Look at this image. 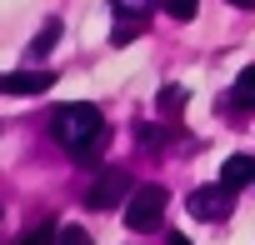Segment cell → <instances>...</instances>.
Listing matches in <instances>:
<instances>
[{
  "mask_svg": "<svg viewBox=\"0 0 255 245\" xmlns=\"http://www.w3.org/2000/svg\"><path fill=\"white\" fill-rule=\"evenodd\" d=\"M155 105H160V115H165V120H175V110H180V105H185V90H180V85H165V90H160V100H155Z\"/></svg>",
  "mask_w": 255,
  "mask_h": 245,
  "instance_id": "30bf717a",
  "label": "cell"
},
{
  "mask_svg": "<svg viewBox=\"0 0 255 245\" xmlns=\"http://www.w3.org/2000/svg\"><path fill=\"white\" fill-rule=\"evenodd\" d=\"M230 100H235V105H245V110H255V65L235 75V90H230Z\"/></svg>",
  "mask_w": 255,
  "mask_h": 245,
  "instance_id": "52a82bcc",
  "label": "cell"
},
{
  "mask_svg": "<svg viewBox=\"0 0 255 245\" xmlns=\"http://www.w3.org/2000/svg\"><path fill=\"white\" fill-rule=\"evenodd\" d=\"M140 185H130V170H120V165H105L95 180H90V190H85V205L90 210H115L120 200H130Z\"/></svg>",
  "mask_w": 255,
  "mask_h": 245,
  "instance_id": "7a4b0ae2",
  "label": "cell"
},
{
  "mask_svg": "<svg viewBox=\"0 0 255 245\" xmlns=\"http://www.w3.org/2000/svg\"><path fill=\"white\" fill-rule=\"evenodd\" d=\"M165 205H170L165 185H140L130 200H125V225H130V230H155L160 215H165Z\"/></svg>",
  "mask_w": 255,
  "mask_h": 245,
  "instance_id": "3957f363",
  "label": "cell"
},
{
  "mask_svg": "<svg viewBox=\"0 0 255 245\" xmlns=\"http://www.w3.org/2000/svg\"><path fill=\"white\" fill-rule=\"evenodd\" d=\"M140 35V20H115V30H110V45H130Z\"/></svg>",
  "mask_w": 255,
  "mask_h": 245,
  "instance_id": "7c38bea8",
  "label": "cell"
},
{
  "mask_svg": "<svg viewBox=\"0 0 255 245\" xmlns=\"http://www.w3.org/2000/svg\"><path fill=\"white\" fill-rule=\"evenodd\" d=\"M230 5H240V10H255V0H230Z\"/></svg>",
  "mask_w": 255,
  "mask_h": 245,
  "instance_id": "e0dca14e",
  "label": "cell"
},
{
  "mask_svg": "<svg viewBox=\"0 0 255 245\" xmlns=\"http://www.w3.org/2000/svg\"><path fill=\"white\" fill-rule=\"evenodd\" d=\"M50 135L60 150H70L75 160H95V150L105 145V115L85 100H70V105H55L50 110Z\"/></svg>",
  "mask_w": 255,
  "mask_h": 245,
  "instance_id": "6da1fadb",
  "label": "cell"
},
{
  "mask_svg": "<svg viewBox=\"0 0 255 245\" xmlns=\"http://www.w3.org/2000/svg\"><path fill=\"white\" fill-rule=\"evenodd\" d=\"M135 140H140V150H165L170 130L165 125H135Z\"/></svg>",
  "mask_w": 255,
  "mask_h": 245,
  "instance_id": "ba28073f",
  "label": "cell"
},
{
  "mask_svg": "<svg viewBox=\"0 0 255 245\" xmlns=\"http://www.w3.org/2000/svg\"><path fill=\"white\" fill-rule=\"evenodd\" d=\"M55 40H60V20H45V30H40V35H35V40H30V55H35V60H40V55H45V50H50V45H55Z\"/></svg>",
  "mask_w": 255,
  "mask_h": 245,
  "instance_id": "9c48e42d",
  "label": "cell"
},
{
  "mask_svg": "<svg viewBox=\"0 0 255 245\" xmlns=\"http://www.w3.org/2000/svg\"><path fill=\"white\" fill-rule=\"evenodd\" d=\"M15 245H50V225H35V230H25V240H15Z\"/></svg>",
  "mask_w": 255,
  "mask_h": 245,
  "instance_id": "9a60e30c",
  "label": "cell"
},
{
  "mask_svg": "<svg viewBox=\"0 0 255 245\" xmlns=\"http://www.w3.org/2000/svg\"><path fill=\"white\" fill-rule=\"evenodd\" d=\"M50 85H55L50 70H10L5 80H0L5 95H40V90H50Z\"/></svg>",
  "mask_w": 255,
  "mask_h": 245,
  "instance_id": "5b68a950",
  "label": "cell"
},
{
  "mask_svg": "<svg viewBox=\"0 0 255 245\" xmlns=\"http://www.w3.org/2000/svg\"><path fill=\"white\" fill-rule=\"evenodd\" d=\"M185 205H190L195 220H210V225H215V220H225V215L235 210V190H225L220 180H215V185H195Z\"/></svg>",
  "mask_w": 255,
  "mask_h": 245,
  "instance_id": "277c9868",
  "label": "cell"
},
{
  "mask_svg": "<svg viewBox=\"0 0 255 245\" xmlns=\"http://www.w3.org/2000/svg\"><path fill=\"white\" fill-rule=\"evenodd\" d=\"M60 245H90V235H85L80 225H65V230H60Z\"/></svg>",
  "mask_w": 255,
  "mask_h": 245,
  "instance_id": "5bb4252c",
  "label": "cell"
},
{
  "mask_svg": "<svg viewBox=\"0 0 255 245\" xmlns=\"http://www.w3.org/2000/svg\"><path fill=\"white\" fill-rule=\"evenodd\" d=\"M250 180H255V155H230L225 170H220V185H225V190H240V185H250Z\"/></svg>",
  "mask_w": 255,
  "mask_h": 245,
  "instance_id": "8992f818",
  "label": "cell"
},
{
  "mask_svg": "<svg viewBox=\"0 0 255 245\" xmlns=\"http://www.w3.org/2000/svg\"><path fill=\"white\" fill-rule=\"evenodd\" d=\"M165 245H190V240H185L180 230H170V235H165Z\"/></svg>",
  "mask_w": 255,
  "mask_h": 245,
  "instance_id": "2e32d148",
  "label": "cell"
},
{
  "mask_svg": "<svg viewBox=\"0 0 255 245\" xmlns=\"http://www.w3.org/2000/svg\"><path fill=\"white\" fill-rule=\"evenodd\" d=\"M155 5V0H115V10L125 15V20H145V10Z\"/></svg>",
  "mask_w": 255,
  "mask_h": 245,
  "instance_id": "4fadbf2b",
  "label": "cell"
},
{
  "mask_svg": "<svg viewBox=\"0 0 255 245\" xmlns=\"http://www.w3.org/2000/svg\"><path fill=\"white\" fill-rule=\"evenodd\" d=\"M160 10H165L170 20H190V15L200 10V0H160Z\"/></svg>",
  "mask_w": 255,
  "mask_h": 245,
  "instance_id": "8fae6325",
  "label": "cell"
}]
</instances>
